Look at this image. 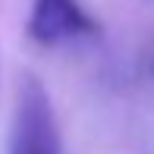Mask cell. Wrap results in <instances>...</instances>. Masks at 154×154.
<instances>
[{
  "mask_svg": "<svg viewBox=\"0 0 154 154\" xmlns=\"http://www.w3.org/2000/svg\"><path fill=\"white\" fill-rule=\"evenodd\" d=\"M94 32V22L79 0H35L29 16V35L38 44H63Z\"/></svg>",
  "mask_w": 154,
  "mask_h": 154,
  "instance_id": "cell-2",
  "label": "cell"
},
{
  "mask_svg": "<svg viewBox=\"0 0 154 154\" xmlns=\"http://www.w3.org/2000/svg\"><path fill=\"white\" fill-rule=\"evenodd\" d=\"M10 154H63L60 126L54 116L51 94L35 75H25L19 82Z\"/></svg>",
  "mask_w": 154,
  "mask_h": 154,
  "instance_id": "cell-1",
  "label": "cell"
}]
</instances>
